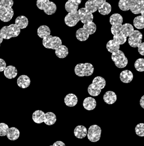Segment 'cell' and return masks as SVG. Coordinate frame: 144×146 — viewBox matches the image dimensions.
<instances>
[{"label":"cell","instance_id":"6da1fadb","mask_svg":"<svg viewBox=\"0 0 144 146\" xmlns=\"http://www.w3.org/2000/svg\"><path fill=\"white\" fill-rule=\"evenodd\" d=\"M13 4V0L0 1V20L3 22L10 21L13 18L14 14L12 8Z\"/></svg>","mask_w":144,"mask_h":146},{"label":"cell","instance_id":"7a4b0ae2","mask_svg":"<svg viewBox=\"0 0 144 146\" xmlns=\"http://www.w3.org/2000/svg\"><path fill=\"white\" fill-rule=\"evenodd\" d=\"M106 86V81L101 76L95 77L92 84H91L88 87V92L91 96L96 97L99 96L101 90L105 88Z\"/></svg>","mask_w":144,"mask_h":146},{"label":"cell","instance_id":"3957f363","mask_svg":"<svg viewBox=\"0 0 144 146\" xmlns=\"http://www.w3.org/2000/svg\"><path fill=\"white\" fill-rule=\"evenodd\" d=\"M0 33L3 39H9L13 37H17L20 33V29L14 24L2 27L0 31Z\"/></svg>","mask_w":144,"mask_h":146},{"label":"cell","instance_id":"277c9868","mask_svg":"<svg viewBox=\"0 0 144 146\" xmlns=\"http://www.w3.org/2000/svg\"><path fill=\"white\" fill-rule=\"evenodd\" d=\"M37 6L39 9L43 10L45 13L49 15L55 14L57 9L55 3L49 0H37Z\"/></svg>","mask_w":144,"mask_h":146},{"label":"cell","instance_id":"5b68a950","mask_svg":"<svg viewBox=\"0 0 144 146\" xmlns=\"http://www.w3.org/2000/svg\"><path fill=\"white\" fill-rule=\"evenodd\" d=\"M75 74L78 76H88L94 72L93 66L90 63L77 64L74 69Z\"/></svg>","mask_w":144,"mask_h":146},{"label":"cell","instance_id":"8992f818","mask_svg":"<svg viewBox=\"0 0 144 146\" xmlns=\"http://www.w3.org/2000/svg\"><path fill=\"white\" fill-rule=\"evenodd\" d=\"M42 43L45 48L56 50L61 45H62V41L58 36H52L50 35L43 39Z\"/></svg>","mask_w":144,"mask_h":146},{"label":"cell","instance_id":"52a82bcc","mask_svg":"<svg viewBox=\"0 0 144 146\" xmlns=\"http://www.w3.org/2000/svg\"><path fill=\"white\" fill-rule=\"evenodd\" d=\"M111 59L118 68H124L128 64V59L125 54L121 50L114 52L111 55Z\"/></svg>","mask_w":144,"mask_h":146},{"label":"cell","instance_id":"ba28073f","mask_svg":"<svg viewBox=\"0 0 144 146\" xmlns=\"http://www.w3.org/2000/svg\"><path fill=\"white\" fill-rule=\"evenodd\" d=\"M101 129L97 125H93L90 127L87 131V137L92 142L99 141L101 138Z\"/></svg>","mask_w":144,"mask_h":146},{"label":"cell","instance_id":"9c48e42d","mask_svg":"<svg viewBox=\"0 0 144 146\" xmlns=\"http://www.w3.org/2000/svg\"><path fill=\"white\" fill-rule=\"evenodd\" d=\"M142 33L140 31L135 30L129 36L128 43L132 47L136 48L138 47L139 45L142 43Z\"/></svg>","mask_w":144,"mask_h":146},{"label":"cell","instance_id":"30bf717a","mask_svg":"<svg viewBox=\"0 0 144 146\" xmlns=\"http://www.w3.org/2000/svg\"><path fill=\"white\" fill-rule=\"evenodd\" d=\"M80 21L84 24H86L90 21H92L93 19V14L87 10L85 7L81 8L78 11Z\"/></svg>","mask_w":144,"mask_h":146},{"label":"cell","instance_id":"8fae6325","mask_svg":"<svg viewBox=\"0 0 144 146\" xmlns=\"http://www.w3.org/2000/svg\"><path fill=\"white\" fill-rule=\"evenodd\" d=\"M65 23L68 27H72L75 26L80 21L78 11L72 13H68L65 17Z\"/></svg>","mask_w":144,"mask_h":146},{"label":"cell","instance_id":"7c38bea8","mask_svg":"<svg viewBox=\"0 0 144 146\" xmlns=\"http://www.w3.org/2000/svg\"><path fill=\"white\" fill-rule=\"evenodd\" d=\"M105 2V0H89L85 3V8L92 14L95 13L99 6Z\"/></svg>","mask_w":144,"mask_h":146},{"label":"cell","instance_id":"4fadbf2b","mask_svg":"<svg viewBox=\"0 0 144 146\" xmlns=\"http://www.w3.org/2000/svg\"><path fill=\"white\" fill-rule=\"evenodd\" d=\"M81 3V0H69L65 5V10L68 13L78 11L79 5Z\"/></svg>","mask_w":144,"mask_h":146},{"label":"cell","instance_id":"5bb4252c","mask_svg":"<svg viewBox=\"0 0 144 146\" xmlns=\"http://www.w3.org/2000/svg\"><path fill=\"white\" fill-rule=\"evenodd\" d=\"M87 129L83 125H78L76 127L74 130V134L76 138L83 139L87 135Z\"/></svg>","mask_w":144,"mask_h":146},{"label":"cell","instance_id":"9a60e30c","mask_svg":"<svg viewBox=\"0 0 144 146\" xmlns=\"http://www.w3.org/2000/svg\"><path fill=\"white\" fill-rule=\"evenodd\" d=\"M31 84L30 78L27 75H21L18 78L17 84L18 86L23 89L28 88Z\"/></svg>","mask_w":144,"mask_h":146},{"label":"cell","instance_id":"2e32d148","mask_svg":"<svg viewBox=\"0 0 144 146\" xmlns=\"http://www.w3.org/2000/svg\"><path fill=\"white\" fill-rule=\"evenodd\" d=\"M84 108L88 111H91L95 109L96 106V101L95 98L89 97L86 98L83 102Z\"/></svg>","mask_w":144,"mask_h":146},{"label":"cell","instance_id":"e0dca14e","mask_svg":"<svg viewBox=\"0 0 144 146\" xmlns=\"http://www.w3.org/2000/svg\"><path fill=\"white\" fill-rule=\"evenodd\" d=\"M64 102L68 107H74L78 103V98L74 94H68L64 98Z\"/></svg>","mask_w":144,"mask_h":146},{"label":"cell","instance_id":"ac0fdd59","mask_svg":"<svg viewBox=\"0 0 144 146\" xmlns=\"http://www.w3.org/2000/svg\"><path fill=\"white\" fill-rule=\"evenodd\" d=\"M144 6V0H135V3L131 7V12L134 14H141Z\"/></svg>","mask_w":144,"mask_h":146},{"label":"cell","instance_id":"d6986e66","mask_svg":"<svg viewBox=\"0 0 144 146\" xmlns=\"http://www.w3.org/2000/svg\"><path fill=\"white\" fill-rule=\"evenodd\" d=\"M3 72L5 76L10 79L15 78L18 74V70L17 68L12 65L6 66Z\"/></svg>","mask_w":144,"mask_h":146},{"label":"cell","instance_id":"ffe728a7","mask_svg":"<svg viewBox=\"0 0 144 146\" xmlns=\"http://www.w3.org/2000/svg\"><path fill=\"white\" fill-rule=\"evenodd\" d=\"M135 2V0H120L118 3V6L121 10L127 11L130 10Z\"/></svg>","mask_w":144,"mask_h":146},{"label":"cell","instance_id":"44dd1931","mask_svg":"<svg viewBox=\"0 0 144 146\" xmlns=\"http://www.w3.org/2000/svg\"><path fill=\"white\" fill-rule=\"evenodd\" d=\"M104 101L108 105H112L117 101V95L113 91L107 92L103 97Z\"/></svg>","mask_w":144,"mask_h":146},{"label":"cell","instance_id":"7402d4cb","mask_svg":"<svg viewBox=\"0 0 144 146\" xmlns=\"http://www.w3.org/2000/svg\"><path fill=\"white\" fill-rule=\"evenodd\" d=\"M133 75L130 70H125L120 74V79L125 83H129L133 80Z\"/></svg>","mask_w":144,"mask_h":146},{"label":"cell","instance_id":"603a6c76","mask_svg":"<svg viewBox=\"0 0 144 146\" xmlns=\"http://www.w3.org/2000/svg\"><path fill=\"white\" fill-rule=\"evenodd\" d=\"M45 113L41 110H37L32 115V119L37 124H41L43 123L45 120Z\"/></svg>","mask_w":144,"mask_h":146},{"label":"cell","instance_id":"cb8c5ba5","mask_svg":"<svg viewBox=\"0 0 144 146\" xmlns=\"http://www.w3.org/2000/svg\"><path fill=\"white\" fill-rule=\"evenodd\" d=\"M6 136L10 141H16L19 138L20 131L17 128L15 127L10 128L8 130Z\"/></svg>","mask_w":144,"mask_h":146},{"label":"cell","instance_id":"d4e9b609","mask_svg":"<svg viewBox=\"0 0 144 146\" xmlns=\"http://www.w3.org/2000/svg\"><path fill=\"white\" fill-rule=\"evenodd\" d=\"M50 34H51V31L50 28L45 25L39 27L37 30L38 36L42 39H43L46 36H50Z\"/></svg>","mask_w":144,"mask_h":146},{"label":"cell","instance_id":"484cf974","mask_svg":"<svg viewBox=\"0 0 144 146\" xmlns=\"http://www.w3.org/2000/svg\"><path fill=\"white\" fill-rule=\"evenodd\" d=\"M56 116L54 113L51 112H49L45 113V120L43 121V123H45V124L47 125H54L56 123Z\"/></svg>","mask_w":144,"mask_h":146},{"label":"cell","instance_id":"4316f807","mask_svg":"<svg viewBox=\"0 0 144 146\" xmlns=\"http://www.w3.org/2000/svg\"><path fill=\"white\" fill-rule=\"evenodd\" d=\"M15 24L20 29H25L28 25V20L24 16H19L16 19Z\"/></svg>","mask_w":144,"mask_h":146},{"label":"cell","instance_id":"83f0119b","mask_svg":"<svg viewBox=\"0 0 144 146\" xmlns=\"http://www.w3.org/2000/svg\"><path fill=\"white\" fill-rule=\"evenodd\" d=\"M68 49L64 45H61L55 50V55L60 58H65L68 55Z\"/></svg>","mask_w":144,"mask_h":146},{"label":"cell","instance_id":"f1b7e54d","mask_svg":"<svg viewBox=\"0 0 144 146\" xmlns=\"http://www.w3.org/2000/svg\"><path fill=\"white\" fill-rule=\"evenodd\" d=\"M100 14L103 15H107L111 11V6L110 3L105 2L101 4L97 10Z\"/></svg>","mask_w":144,"mask_h":146},{"label":"cell","instance_id":"f546056e","mask_svg":"<svg viewBox=\"0 0 144 146\" xmlns=\"http://www.w3.org/2000/svg\"><path fill=\"white\" fill-rule=\"evenodd\" d=\"M107 48L110 53L116 52L119 50L120 45L113 39L109 40L107 44Z\"/></svg>","mask_w":144,"mask_h":146},{"label":"cell","instance_id":"4dcf8cb0","mask_svg":"<svg viewBox=\"0 0 144 146\" xmlns=\"http://www.w3.org/2000/svg\"><path fill=\"white\" fill-rule=\"evenodd\" d=\"M89 34L83 28H79L76 32V37L80 41H85L89 38Z\"/></svg>","mask_w":144,"mask_h":146},{"label":"cell","instance_id":"1f68e13d","mask_svg":"<svg viewBox=\"0 0 144 146\" xmlns=\"http://www.w3.org/2000/svg\"><path fill=\"white\" fill-rule=\"evenodd\" d=\"M134 28L132 25L129 23H126L124 25H122V33L126 37L129 36L133 32Z\"/></svg>","mask_w":144,"mask_h":146},{"label":"cell","instance_id":"d6a6232c","mask_svg":"<svg viewBox=\"0 0 144 146\" xmlns=\"http://www.w3.org/2000/svg\"><path fill=\"white\" fill-rule=\"evenodd\" d=\"M110 23L112 25H117V24H122L123 18L119 14H114L110 18Z\"/></svg>","mask_w":144,"mask_h":146},{"label":"cell","instance_id":"836d02e7","mask_svg":"<svg viewBox=\"0 0 144 146\" xmlns=\"http://www.w3.org/2000/svg\"><path fill=\"white\" fill-rule=\"evenodd\" d=\"M83 28L89 34V35H92L94 34L96 31V25L93 21H90L84 24Z\"/></svg>","mask_w":144,"mask_h":146},{"label":"cell","instance_id":"e575fe53","mask_svg":"<svg viewBox=\"0 0 144 146\" xmlns=\"http://www.w3.org/2000/svg\"><path fill=\"white\" fill-rule=\"evenodd\" d=\"M133 25L137 29L144 28V20L141 16L136 17L133 20Z\"/></svg>","mask_w":144,"mask_h":146},{"label":"cell","instance_id":"d590c367","mask_svg":"<svg viewBox=\"0 0 144 146\" xmlns=\"http://www.w3.org/2000/svg\"><path fill=\"white\" fill-rule=\"evenodd\" d=\"M135 68L138 72H144V59L139 58L135 62Z\"/></svg>","mask_w":144,"mask_h":146},{"label":"cell","instance_id":"8d00e7d4","mask_svg":"<svg viewBox=\"0 0 144 146\" xmlns=\"http://www.w3.org/2000/svg\"><path fill=\"white\" fill-rule=\"evenodd\" d=\"M122 24H117L112 25L111 28V33L114 36H117L122 33Z\"/></svg>","mask_w":144,"mask_h":146},{"label":"cell","instance_id":"74e56055","mask_svg":"<svg viewBox=\"0 0 144 146\" xmlns=\"http://www.w3.org/2000/svg\"><path fill=\"white\" fill-rule=\"evenodd\" d=\"M113 40L117 42L119 45H121L126 43L127 37L122 33H121L120 35L113 36Z\"/></svg>","mask_w":144,"mask_h":146},{"label":"cell","instance_id":"f35d334b","mask_svg":"<svg viewBox=\"0 0 144 146\" xmlns=\"http://www.w3.org/2000/svg\"><path fill=\"white\" fill-rule=\"evenodd\" d=\"M136 134L140 137H144V124L140 123L135 128Z\"/></svg>","mask_w":144,"mask_h":146},{"label":"cell","instance_id":"ab89813d","mask_svg":"<svg viewBox=\"0 0 144 146\" xmlns=\"http://www.w3.org/2000/svg\"><path fill=\"white\" fill-rule=\"evenodd\" d=\"M9 127L5 123H0V137L6 136L7 134Z\"/></svg>","mask_w":144,"mask_h":146},{"label":"cell","instance_id":"60d3db41","mask_svg":"<svg viewBox=\"0 0 144 146\" xmlns=\"http://www.w3.org/2000/svg\"><path fill=\"white\" fill-rule=\"evenodd\" d=\"M6 68V63L2 58H0V72H3Z\"/></svg>","mask_w":144,"mask_h":146},{"label":"cell","instance_id":"b9f144b4","mask_svg":"<svg viewBox=\"0 0 144 146\" xmlns=\"http://www.w3.org/2000/svg\"><path fill=\"white\" fill-rule=\"evenodd\" d=\"M138 51L140 55L144 56V42L141 43L138 47Z\"/></svg>","mask_w":144,"mask_h":146},{"label":"cell","instance_id":"7bdbcfd3","mask_svg":"<svg viewBox=\"0 0 144 146\" xmlns=\"http://www.w3.org/2000/svg\"><path fill=\"white\" fill-rule=\"evenodd\" d=\"M50 146H65V145L61 141H56L54 143L53 145Z\"/></svg>","mask_w":144,"mask_h":146},{"label":"cell","instance_id":"ee69618b","mask_svg":"<svg viewBox=\"0 0 144 146\" xmlns=\"http://www.w3.org/2000/svg\"><path fill=\"white\" fill-rule=\"evenodd\" d=\"M140 106H141V108L144 109V95L143 96H142V97L140 99Z\"/></svg>","mask_w":144,"mask_h":146},{"label":"cell","instance_id":"f6af8a7d","mask_svg":"<svg viewBox=\"0 0 144 146\" xmlns=\"http://www.w3.org/2000/svg\"><path fill=\"white\" fill-rule=\"evenodd\" d=\"M141 17H143V18L144 19V6L143 8V10H142V11L141 12Z\"/></svg>","mask_w":144,"mask_h":146},{"label":"cell","instance_id":"bcb514c9","mask_svg":"<svg viewBox=\"0 0 144 146\" xmlns=\"http://www.w3.org/2000/svg\"><path fill=\"white\" fill-rule=\"evenodd\" d=\"M3 38H2V36H1V33H0V46H1V43L2 42V41H3Z\"/></svg>","mask_w":144,"mask_h":146}]
</instances>
